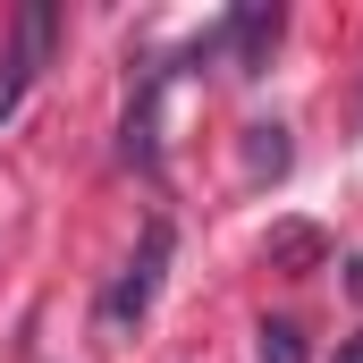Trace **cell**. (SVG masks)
I'll list each match as a JSON object with an SVG mask.
<instances>
[{
    "instance_id": "52a82bcc",
    "label": "cell",
    "mask_w": 363,
    "mask_h": 363,
    "mask_svg": "<svg viewBox=\"0 0 363 363\" xmlns=\"http://www.w3.org/2000/svg\"><path fill=\"white\" fill-rule=\"evenodd\" d=\"M330 363H363V338H347V347H338V355H330Z\"/></svg>"
},
{
    "instance_id": "ba28073f",
    "label": "cell",
    "mask_w": 363,
    "mask_h": 363,
    "mask_svg": "<svg viewBox=\"0 0 363 363\" xmlns=\"http://www.w3.org/2000/svg\"><path fill=\"white\" fill-rule=\"evenodd\" d=\"M355 296H363V262H355Z\"/></svg>"
},
{
    "instance_id": "277c9868",
    "label": "cell",
    "mask_w": 363,
    "mask_h": 363,
    "mask_svg": "<svg viewBox=\"0 0 363 363\" xmlns=\"http://www.w3.org/2000/svg\"><path fill=\"white\" fill-rule=\"evenodd\" d=\"M262 254H271V271H313V262L330 254V237H321V228H304V220H287V228H271V245H262Z\"/></svg>"
},
{
    "instance_id": "6da1fadb",
    "label": "cell",
    "mask_w": 363,
    "mask_h": 363,
    "mask_svg": "<svg viewBox=\"0 0 363 363\" xmlns=\"http://www.w3.org/2000/svg\"><path fill=\"white\" fill-rule=\"evenodd\" d=\"M51 51H60V9H51V0H26V9L9 17V43H0V127L26 110V93L43 85Z\"/></svg>"
},
{
    "instance_id": "5b68a950",
    "label": "cell",
    "mask_w": 363,
    "mask_h": 363,
    "mask_svg": "<svg viewBox=\"0 0 363 363\" xmlns=\"http://www.w3.org/2000/svg\"><path fill=\"white\" fill-rule=\"evenodd\" d=\"M254 355H262V363H304V330H296V321H262Z\"/></svg>"
},
{
    "instance_id": "3957f363",
    "label": "cell",
    "mask_w": 363,
    "mask_h": 363,
    "mask_svg": "<svg viewBox=\"0 0 363 363\" xmlns=\"http://www.w3.org/2000/svg\"><path fill=\"white\" fill-rule=\"evenodd\" d=\"M279 26H287V17H279V9H237V17H228V43H237V68H245V77H254V68H262V60H271V43H279Z\"/></svg>"
},
{
    "instance_id": "7a4b0ae2",
    "label": "cell",
    "mask_w": 363,
    "mask_h": 363,
    "mask_svg": "<svg viewBox=\"0 0 363 363\" xmlns=\"http://www.w3.org/2000/svg\"><path fill=\"white\" fill-rule=\"evenodd\" d=\"M169 245H178V237H169V220H152V228H144V245H135V262L110 279V296H101V321H110V330L144 321V304L161 296V271H169Z\"/></svg>"
},
{
    "instance_id": "8992f818",
    "label": "cell",
    "mask_w": 363,
    "mask_h": 363,
    "mask_svg": "<svg viewBox=\"0 0 363 363\" xmlns=\"http://www.w3.org/2000/svg\"><path fill=\"white\" fill-rule=\"evenodd\" d=\"M254 169H287V144H279V127H254Z\"/></svg>"
}]
</instances>
